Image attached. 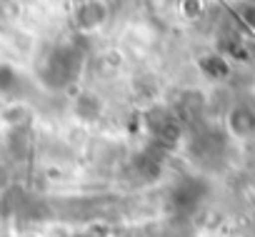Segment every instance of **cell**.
<instances>
[{
  "mask_svg": "<svg viewBox=\"0 0 255 237\" xmlns=\"http://www.w3.org/2000/svg\"><path fill=\"white\" fill-rule=\"evenodd\" d=\"M100 20H103V5H98V3H90V5H83V8H80L78 23H80L85 30H93V28H98V25H100Z\"/></svg>",
  "mask_w": 255,
  "mask_h": 237,
  "instance_id": "1",
  "label": "cell"
}]
</instances>
